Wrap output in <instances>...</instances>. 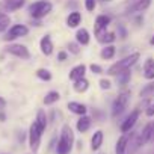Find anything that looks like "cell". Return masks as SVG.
<instances>
[{"instance_id": "32", "label": "cell", "mask_w": 154, "mask_h": 154, "mask_svg": "<svg viewBox=\"0 0 154 154\" xmlns=\"http://www.w3.org/2000/svg\"><path fill=\"white\" fill-rule=\"evenodd\" d=\"M100 88H101V89H106V91L110 89V88H112L110 80H107V79H101V80H100Z\"/></svg>"}, {"instance_id": "23", "label": "cell", "mask_w": 154, "mask_h": 154, "mask_svg": "<svg viewBox=\"0 0 154 154\" xmlns=\"http://www.w3.org/2000/svg\"><path fill=\"white\" fill-rule=\"evenodd\" d=\"M35 122H36V125L39 127V130L44 133L45 128H47V116H45V112H44V110H38Z\"/></svg>"}, {"instance_id": "7", "label": "cell", "mask_w": 154, "mask_h": 154, "mask_svg": "<svg viewBox=\"0 0 154 154\" xmlns=\"http://www.w3.org/2000/svg\"><path fill=\"white\" fill-rule=\"evenodd\" d=\"M6 53H9L15 57H20V59H29L30 57L29 48L23 44H9L6 47Z\"/></svg>"}, {"instance_id": "16", "label": "cell", "mask_w": 154, "mask_h": 154, "mask_svg": "<svg viewBox=\"0 0 154 154\" xmlns=\"http://www.w3.org/2000/svg\"><path fill=\"white\" fill-rule=\"evenodd\" d=\"M103 139H104L103 131H101V130H97V131L92 134V137H91V149H92V151L100 149V146L103 145Z\"/></svg>"}, {"instance_id": "37", "label": "cell", "mask_w": 154, "mask_h": 154, "mask_svg": "<svg viewBox=\"0 0 154 154\" xmlns=\"http://www.w3.org/2000/svg\"><path fill=\"white\" fill-rule=\"evenodd\" d=\"M5 119H6V115H5L3 112H0V121H2V122H3Z\"/></svg>"}, {"instance_id": "22", "label": "cell", "mask_w": 154, "mask_h": 154, "mask_svg": "<svg viewBox=\"0 0 154 154\" xmlns=\"http://www.w3.org/2000/svg\"><path fill=\"white\" fill-rule=\"evenodd\" d=\"M130 77H131L130 68H128V69H124V71H121L119 74H116V83H118L119 86H125V85L130 82Z\"/></svg>"}, {"instance_id": "19", "label": "cell", "mask_w": 154, "mask_h": 154, "mask_svg": "<svg viewBox=\"0 0 154 154\" xmlns=\"http://www.w3.org/2000/svg\"><path fill=\"white\" fill-rule=\"evenodd\" d=\"M91 124H92V119H91L89 116L83 115V116H80V118H79V121H77V124H75V128L79 130L80 133H85V131H88V130H89Z\"/></svg>"}, {"instance_id": "28", "label": "cell", "mask_w": 154, "mask_h": 154, "mask_svg": "<svg viewBox=\"0 0 154 154\" xmlns=\"http://www.w3.org/2000/svg\"><path fill=\"white\" fill-rule=\"evenodd\" d=\"M149 5H151V0H137V3L134 5L133 9L137 12H142V11H146L149 8Z\"/></svg>"}, {"instance_id": "33", "label": "cell", "mask_w": 154, "mask_h": 154, "mask_svg": "<svg viewBox=\"0 0 154 154\" xmlns=\"http://www.w3.org/2000/svg\"><path fill=\"white\" fill-rule=\"evenodd\" d=\"M89 68H91V71H92L94 74H101V72H103V68H101L100 65H97V63H91Z\"/></svg>"}, {"instance_id": "6", "label": "cell", "mask_w": 154, "mask_h": 154, "mask_svg": "<svg viewBox=\"0 0 154 154\" xmlns=\"http://www.w3.org/2000/svg\"><path fill=\"white\" fill-rule=\"evenodd\" d=\"M27 33H29V27L27 26H24V24H14V26L9 27V30L6 32V35L3 36V39L6 42H9V41H14L17 38L26 36Z\"/></svg>"}, {"instance_id": "15", "label": "cell", "mask_w": 154, "mask_h": 154, "mask_svg": "<svg viewBox=\"0 0 154 154\" xmlns=\"http://www.w3.org/2000/svg\"><path fill=\"white\" fill-rule=\"evenodd\" d=\"M143 77L146 80H154V60L148 57L143 63Z\"/></svg>"}, {"instance_id": "30", "label": "cell", "mask_w": 154, "mask_h": 154, "mask_svg": "<svg viewBox=\"0 0 154 154\" xmlns=\"http://www.w3.org/2000/svg\"><path fill=\"white\" fill-rule=\"evenodd\" d=\"M68 50H69L72 54H79V53H80V44H79V42H69V44H68Z\"/></svg>"}, {"instance_id": "21", "label": "cell", "mask_w": 154, "mask_h": 154, "mask_svg": "<svg viewBox=\"0 0 154 154\" xmlns=\"http://www.w3.org/2000/svg\"><path fill=\"white\" fill-rule=\"evenodd\" d=\"M88 88H89V82L85 79V77H82V79H79V80H75L74 85H72V89H74L75 92H79V94L86 92Z\"/></svg>"}, {"instance_id": "20", "label": "cell", "mask_w": 154, "mask_h": 154, "mask_svg": "<svg viewBox=\"0 0 154 154\" xmlns=\"http://www.w3.org/2000/svg\"><path fill=\"white\" fill-rule=\"evenodd\" d=\"M80 23H82V14L80 12H71L66 18V26L71 27V29L77 27Z\"/></svg>"}, {"instance_id": "26", "label": "cell", "mask_w": 154, "mask_h": 154, "mask_svg": "<svg viewBox=\"0 0 154 154\" xmlns=\"http://www.w3.org/2000/svg\"><path fill=\"white\" fill-rule=\"evenodd\" d=\"M9 24H11V17H9L8 14H5V12L0 11V33L5 32V30H8Z\"/></svg>"}, {"instance_id": "13", "label": "cell", "mask_w": 154, "mask_h": 154, "mask_svg": "<svg viewBox=\"0 0 154 154\" xmlns=\"http://www.w3.org/2000/svg\"><path fill=\"white\" fill-rule=\"evenodd\" d=\"M85 72H86V65H85V63H80V65H75V66L69 71L68 77H69L72 82H75V80L82 79V77H85Z\"/></svg>"}, {"instance_id": "35", "label": "cell", "mask_w": 154, "mask_h": 154, "mask_svg": "<svg viewBox=\"0 0 154 154\" xmlns=\"http://www.w3.org/2000/svg\"><path fill=\"white\" fill-rule=\"evenodd\" d=\"M66 56H68V54H66L65 51H59V53H57V60H65Z\"/></svg>"}, {"instance_id": "24", "label": "cell", "mask_w": 154, "mask_h": 154, "mask_svg": "<svg viewBox=\"0 0 154 154\" xmlns=\"http://www.w3.org/2000/svg\"><path fill=\"white\" fill-rule=\"evenodd\" d=\"M115 53H116V48H115L112 44H109V45H104V48H101L100 56L107 60V59H112V57L115 56Z\"/></svg>"}, {"instance_id": "27", "label": "cell", "mask_w": 154, "mask_h": 154, "mask_svg": "<svg viewBox=\"0 0 154 154\" xmlns=\"http://www.w3.org/2000/svg\"><path fill=\"white\" fill-rule=\"evenodd\" d=\"M115 33L113 32H104L103 35H100L98 36V41L101 42V44H106V45H109V44H112L113 41H115Z\"/></svg>"}, {"instance_id": "14", "label": "cell", "mask_w": 154, "mask_h": 154, "mask_svg": "<svg viewBox=\"0 0 154 154\" xmlns=\"http://www.w3.org/2000/svg\"><path fill=\"white\" fill-rule=\"evenodd\" d=\"M66 107H68L69 112H72V113H75V115H80V116L86 115V112H88V107H86L85 104L77 103V101H69V103L66 104Z\"/></svg>"}, {"instance_id": "8", "label": "cell", "mask_w": 154, "mask_h": 154, "mask_svg": "<svg viewBox=\"0 0 154 154\" xmlns=\"http://www.w3.org/2000/svg\"><path fill=\"white\" fill-rule=\"evenodd\" d=\"M139 115H140V110L139 109H134L133 112H130V115L125 118V121H122V124H121V131L122 133H128L133 127H134V124H136V121L139 119Z\"/></svg>"}, {"instance_id": "12", "label": "cell", "mask_w": 154, "mask_h": 154, "mask_svg": "<svg viewBox=\"0 0 154 154\" xmlns=\"http://www.w3.org/2000/svg\"><path fill=\"white\" fill-rule=\"evenodd\" d=\"M39 48H41V53L44 54V56H50L51 53H53V42H51V38H50V35H44L42 38H41V41H39Z\"/></svg>"}, {"instance_id": "25", "label": "cell", "mask_w": 154, "mask_h": 154, "mask_svg": "<svg viewBox=\"0 0 154 154\" xmlns=\"http://www.w3.org/2000/svg\"><path fill=\"white\" fill-rule=\"evenodd\" d=\"M59 98H60V95H59L57 91H50V92H47L45 97H44V104H45V106H50V104L59 101Z\"/></svg>"}, {"instance_id": "10", "label": "cell", "mask_w": 154, "mask_h": 154, "mask_svg": "<svg viewBox=\"0 0 154 154\" xmlns=\"http://www.w3.org/2000/svg\"><path fill=\"white\" fill-rule=\"evenodd\" d=\"M152 133H154V124H146V125L143 127V130L140 131L139 137H137V146L145 145V143L151 139Z\"/></svg>"}, {"instance_id": "39", "label": "cell", "mask_w": 154, "mask_h": 154, "mask_svg": "<svg viewBox=\"0 0 154 154\" xmlns=\"http://www.w3.org/2000/svg\"><path fill=\"white\" fill-rule=\"evenodd\" d=\"M106 2H110V0H106Z\"/></svg>"}, {"instance_id": "31", "label": "cell", "mask_w": 154, "mask_h": 154, "mask_svg": "<svg viewBox=\"0 0 154 154\" xmlns=\"http://www.w3.org/2000/svg\"><path fill=\"white\" fill-rule=\"evenodd\" d=\"M95 6H97V0H85V8L88 12H94Z\"/></svg>"}, {"instance_id": "36", "label": "cell", "mask_w": 154, "mask_h": 154, "mask_svg": "<svg viewBox=\"0 0 154 154\" xmlns=\"http://www.w3.org/2000/svg\"><path fill=\"white\" fill-rule=\"evenodd\" d=\"M5 106H6V100L3 97H0V109H3Z\"/></svg>"}, {"instance_id": "3", "label": "cell", "mask_w": 154, "mask_h": 154, "mask_svg": "<svg viewBox=\"0 0 154 154\" xmlns=\"http://www.w3.org/2000/svg\"><path fill=\"white\" fill-rule=\"evenodd\" d=\"M51 9H53V5L50 2H45V0H38V2H35L29 6L30 15L36 20H41L45 15H48L51 12Z\"/></svg>"}, {"instance_id": "38", "label": "cell", "mask_w": 154, "mask_h": 154, "mask_svg": "<svg viewBox=\"0 0 154 154\" xmlns=\"http://www.w3.org/2000/svg\"><path fill=\"white\" fill-rule=\"evenodd\" d=\"M149 44H151V45H154V35L151 36V39H149Z\"/></svg>"}, {"instance_id": "9", "label": "cell", "mask_w": 154, "mask_h": 154, "mask_svg": "<svg viewBox=\"0 0 154 154\" xmlns=\"http://www.w3.org/2000/svg\"><path fill=\"white\" fill-rule=\"evenodd\" d=\"M110 24V18L107 15H98L95 20V26H94V33L98 38L100 35H103L107 29V26Z\"/></svg>"}, {"instance_id": "2", "label": "cell", "mask_w": 154, "mask_h": 154, "mask_svg": "<svg viewBox=\"0 0 154 154\" xmlns=\"http://www.w3.org/2000/svg\"><path fill=\"white\" fill-rule=\"evenodd\" d=\"M139 57H140V54H139L137 51H136V53L128 54L127 57H124V59H121V60L115 62L113 65H110V66H109V69H107V74H109V75H116V74H119L121 71L128 69L131 65H134V63L139 60Z\"/></svg>"}, {"instance_id": "18", "label": "cell", "mask_w": 154, "mask_h": 154, "mask_svg": "<svg viewBox=\"0 0 154 154\" xmlns=\"http://www.w3.org/2000/svg\"><path fill=\"white\" fill-rule=\"evenodd\" d=\"M75 41L79 42L80 45H88L89 44V41H91V36H89V32L85 29V27H82V29H79L75 32Z\"/></svg>"}, {"instance_id": "5", "label": "cell", "mask_w": 154, "mask_h": 154, "mask_svg": "<svg viewBox=\"0 0 154 154\" xmlns=\"http://www.w3.org/2000/svg\"><path fill=\"white\" fill-rule=\"evenodd\" d=\"M41 136H42V131L39 130V127L36 125V122L33 121L29 127V146L33 152H36L39 149V145H41Z\"/></svg>"}, {"instance_id": "1", "label": "cell", "mask_w": 154, "mask_h": 154, "mask_svg": "<svg viewBox=\"0 0 154 154\" xmlns=\"http://www.w3.org/2000/svg\"><path fill=\"white\" fill-rule=\"evenodd\" d=\"M72 145H74V133H72L71 127L65 124L60 130V137H59V142L56 146V152L57 154H69L72 149Z\"/></svg>"}, {"instance_id": "4", "label": "cell", "mask_w": 154, "mask_h": 154, "mask_svg": "<svg viewBox=\"0 0 154 154\" xmlns=\"http://www.w3.org/2000/svg\"><path fill=\"white\" fill-rule=\"evenodd\" d=\"M130 97H131L130 91H122L121 94H118V97H116V98L113 100V103H112V116H113V118L119 116V115L127 109L128 101H130Z\"/></svg>"}, {"instance_id": "34", "label": "cell", "mask_w": 154, "mask_h": 154, "mask_svg": "<svg viewBox=\"0 0 154 154\" xmlns=\"http://www.w3.org/2000/svg\"><path fill=\"white\" fill-rule=\"evenodd\" d=\"M145 113H146V116H154V103L151 106H148V109L145 110Z\"/></svg>"}, {"instance_id": "11", "label": "cell", "mask_w": 154, "mask_h": 154, "mask_svg": "<svg viewBox=\"0 0 154 154\" xmlns=\"http://www.w3.org/2000/svg\"><path fill=\"white\" fill-rule=\"evenodd\" d=\"M24 3H26V0H3L2 6L6 12H15V11L21 9L24 6Z\"/></svg>"}, {"instance_id": "17", "label": "cell", "mask_w": 154, "mask_h": 154, "mask_svg": "<svg viewBox=\"0 0 154 154\" xmlns=\"http://www.w3.org/2000/svg\"><path fill=\"white\" fill-rule=\"evenodd\" d=\"M127 143H128V134H127V133H124V134H122V136H119V137H118V140H116L115 152H116V154H125Z\"/></svg>"}, {"instance_id": "29", "label": "cell", "mask_w": 154, "mask_h": 154, "mask_svg": "<svg viewBox=\"0 0 154 154\" xmlns=\"http://www.w3.org/2000/svg\"><path fill=\"white\" fill-rule=\"evenodd\" d=\"M36 75H38V79H41V80H44V82L51 80V72H50L48 69H45V68H39V69L36 71Z\"/></svg>"}]
</instances>
